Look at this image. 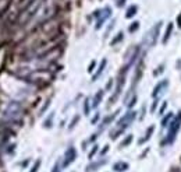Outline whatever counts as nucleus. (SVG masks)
Masks as SVG:
<instances>
[{
  "mask_svg": "<svg viewBox=\"0 0 181 172\" xmlns=\"http://www.w3.org/2000/svg\"><path fill=\"white\" fill-rule=\"evenodd\" d=\"M40 4H42V0H31V3L26 4V7L20 14V17H18V24H25L26 21H30L38 13Z\"/></svg>",
  "mask_w": 181,
  "mask_h": 172,
  "instance_id": "1",
  "label": "nucleus"
},
{
  "mask_svg": "<svg viewBox=\"0 0 181 172\" xmlns=\"http://www.w3.org/2000/svg\"><path fill=\"white\" fill-rule=\"evenodd\" d=\"M181 127V111L178 112L177 116H174V119L171 120V123L169 125V132L166 136L165 141H162V146H166V144H171V143L176 140V136H177L178 130Z\"/></svg>",
  "mask_w": 181,
  "mask_h": 172,
  "instance_id": "2",
  "label": "nucleus"
},
{
  "mask_svg": "<svg viewBox=\"0 0 181 172\" xmlns=\"http://www.w3.org/2000/svg\"><path fill=\"white\" fill-rule=\"evenodd\" d=\"M4 113H6V116L11 118V119L20 120L21 116H23V106H21L18 102H10L9 105H7Z\"/></svg>",
  "mask_w": 181,
  "mask_h": 172,
  "instance_id": "3",
  "label": "nucleus"
},
{
  "mask_svg": "<svg viewBox=\"0 0 181 172\" xmlns=\"http://www.w3.org/2000/svg\"><path fill=\"white\" fill-rule=\"evenodd\" d=\"M160 24L162 23L156 24L148 32V35L145 37V43H148V46H155L156 41H158V38H159V32H160Z\"/></svg>",
  "mask_w": 181,
  "mask_h": 172,
  "instance_id": "4",
  "label": "nucleus"
},
{
  "mask_svg": "<svg viewBox=\"0 0 181 172\" xmlns=\"http://www.w3.org/2000/svg\"><path fill=\"white\" fill-rule=\"evenodd\" d=\"M77 158V150L74 148V147H68L67 148V151L64 152V157H63V164L61 167L63 168H66V167H68L71 162H74Z\"/></svg>",
  "mask_w": 181,
  "mask_h": 172,
  "instance_id": "5",
  "label": "nucleus"
},
{
  "mask_svg": "<svg viewBox=\"0 0 181 172\" xmlns=\"http://www.w3.org/2000/svg\"><path fill=\"white\" fill-rule=\"evenodd\" d=\"M135 116H137V112H134V111H130V112H127L121 118V119L119 120V123H117V127L124 130L125 127H127V126H130V123H131L132 120L135 119Z\"/></svg>",
  "mask_w": 181,
  "mask_h": 172,
  "instance_id": "6",
  "label": "nucleus"
},
{
  "mask_svg": "<svg viewBox=\"0 0 181 172\" xmlns=\"http://www.w3.org/2000/svg\"><path fill=\"white\" fill-rule=\"evenodd\" d=\"M167 86H169V81H167V80H163V81L158 83V84L155 86V88H153V93H152V97H153V98H158V95H159V94H160L162 91H163V90H165Z\"/></svg>",
  "mask_w": 181,
  "mask_h": 172,
  "instance_id": "7",
  "label": "nucleus"
},
{
  "mask_svg": "<svg viewBox=\"0 0 181 172\" xmlns=\"http://www.w3.org/2000/svg\"><path fill=\"white\" fill-rule=\"evenodd\" d=\"M110 14H112V10H110V7H106L105 10H103L102 17H100V18L98 20V23H96V28H98V30L103 25V23L106 21V18H109V17H110Z\"/></svg>",
  "mask_w": 181,
  "mask_h": 172,
  "instance_id": "8",
  "label": "nucleus"
},
{
  "mask_svg": "<svg viewBox=\"0 0 181 172\" xmlns=\"http://www.w3.org/2000/svg\"><path fill=\"white\" fill-rule=\"evenodd\" d=\"M113 169H114L116 172H124L128 169V164H127V162H123V161L116 162L114 165H113Z\"/></svg>",
  "mask_w": 181,
  "mask_h": 172,
  "instance_id": "9",
  "label": "nucleus"
},
{
  "mask_svg": "<svg viewBox=\"0 0 181 172\" xmlns=\"http://www.w3.org/2000/svg\"><path fill=\"white\" fill-rule=\"evenodd\" d=\"M106 164V159H99L98 162H93V164H91V165H88V168H86V172H92V171H96V169L99 168V167H102Z\"/></svg>",
  "mask_w": 181,
  "mask_h": 172,
  "instance_id": "10",
  "label": "nucleus"
},
{
  "mask_svg": "<svg viewBox=\"0 0 181 172\" xmlns=\"http://www.w3.org/2000/svg\"><path fill=\"white\" fill-rule=\"evenodd\" d=\"M173 118H174L173 113H166V115L163 116V119H162V127H167V126L170 125V122L173 120Z\"/></svg>",
  "mask_w": 181,
  "mask_h": 172,
  "instance_id": "11",
  "label": "nucleus"
},
{
  "mask_svg": "<svg viewBox=\"0 0 181 172\" xmlns=\"http://www.w3.org/2000/svg\"><path fill=\"white\" fill-rule=\"evenodd\" d=\"M102 98H103V91H102V90H99L98 93H96V95L93 97V102H92V106H93V108H96V106L100 104Z\"/></svg>",
  "mask_w": 181,
  "mask_h": 172,
  "instance_id": "12",
  "label": "nucleus"
},
{
  "mask_svg": "<svg viewBox=\"0 0 181 172\" xmlns=\"http://www.w3.org/2000/svg\"><path fill=\"white\" fill-rule=\"evenodd\" d=\"M11 4V0H0V14H4Z\"/></svg>",
  "mask_w": 181,
  "mask_h": 172,
  "instance_id": "13",
  "label": "nucleus"
},
{
  "mask_svg": "<svg viewBox=\"0 0 181 172\" xmlns=\"http://www.w3.org/2000/svg\"><path fill=\"white\" fill-rule=\"evenodd\" d=\"M117 113H119V111H117V112H114V113H112V115H110V116H107V118H105V119H103V122H102V125H100V129H103L105 126H107L109 123L112 122V120L114 119L116 116H117Z\"/></svg>",
  "mask_w": 181,
  "mask_h": 172,
  "instance_id": "14",
  "label": "nucleus"
},
{
  "mask_svg": "<svg viewBox=\"0 0 181 172\" xmlns=\"http://www.w3.org/2000/svg\"><path fill=\"white\" fill-rule=\"evenodd\" d=\"M106 63H107V62H106V59H105V60H102V62H100V66H99L98 71H96V73H95V76L92 77V80H96V79H98L99 76H100V74L103 73V70H105V67H106Z\"/></svg>",
  "mask_w": 181,
  "mask_h": 172,
  "instance_id": "15",
  "label": "nucleus"
},
{
  "mask_svg": "<svg viewBox=\"0 0 181 172\" xmlns=\"http://www.w3.org/2000/svg\"><path fill=\"white\" fill-rule=\"evenodd\" d=\"M171 31H173V24H169L167 25V30H166V32H165V37H163V42H167L169 39H170V37H171Z\"/></svg>",
  "mask_w": 181,
  "mask_h": 172,
  "instance_id": "16",
  "label": "nucleus"
},
{
  "mask_svg": "<svg viewBox=\"0 0 181 172\" xmlns=\"http://www.w3.org/2000/svg\"><path fill=\"white\" fill-rule=\"evenodd\" d=\"M153 130H155V127H153V126H151V127H148V130H146V134H145V137H144V139H141V140H139V144H141V143L148 141V140L151 139V134H152V133H153Z\"/></svg>",
  "mask_w": 181,
  "mask_h": 172,
  "instance_id": "17",
  "label": "nucleus"
},
{
  "mask_svg": "<svg viewBox=\"0 0 181 172\" xmlns=\"http://www.w3.org/2000/svg\"><path fill=\"white\" fill-rule=\"evenodd\" d=\"M137 11H138V7L131 6L128 10H127V13H125V17H127V18H131V17H134L135 14H137Z\"/></svg>",
  "mask_w": 181,
  "mask_h": 172,
  "instance_id": "18",
  "label": "nucleus"
},
{
  "mask_svg": "<svg viewBox=\"0 0 181 172\" xmlns=\"http://www.w3.org/2000/svg\"><path fill=\"white\" fill-rule=\"evenodd\" d=\"M89 111H91L89 99H85V102H84V113H85V115H89Z\"/></svg>",
  "mask_w": 181,
  "mask_h": 172,
  "instance_id": "19",
  "label": "nucleus"
},
{
  "mask_svg": "<svg viewBox=\"0 0 181 172\" xmlns=\"http://www.w3.org/2000/svg\"><path fill=\"white\" fill-rule=\"evenodd\" d=\"M132 141V134H130V136H127L124 140H123V143H121V147H125V146H128L130 143Z\"/></svg>",
  "mask_w": 181,
  "mask_h": 172,
  "instance_id": "20",
  "label": "nucleus"
},
{
  "mask_svg": "<svg viewBox=\"0 0 181 172\" xmlns=\"http://www.w3.org/2000/svg\"><path fill=\"white\" fill-rule=\"evenodd\" d=\"M138 28H139V23L138 21H135V23H132L131 27H128V31L130 32H134V31H137Z\"/></svg>",
  "mask_w": 181,
  "mask_h": 172,
  "instance_id": "21",
  "label": "nucleus"
},
{
  "mask_svg": "<svg viewBox=\"0 0 181 172\" xmlns=\"http://www.w3.org/2000/svg\"><path fill=\"white\" fill-rule=\"evenodd\" d=\"M121 39H123V32H119V34H117V37H116L112 41V45H116V43H117V42H120Z\"/></svg>",
  "mask_w": 181,
  "mask_h": 172,
  "instance_id": "22",
  "label": "nucleus"
},
{
  "mask_svg": "<svg viewBox=\"0 0 181 172\" xmlns=\"http://www.w3.org/2000/svg\"><path fill=\"white\" fill-rule=\"evenodd\" d=\"M53 116H54V115L52 113V115H50V118H47V119L45 120V127H50V126H52L50 123L53 122Z\"/></svg>",
  "mask_w": 181,
  "mask_h": 172,
  "instance_id": "23",
  "label": "nucleus"
},
{
  "mask_svg": "<svg viewBox=\"0 0 181 172\" xmlns=\"http://www.w3.org/2000/svg\"><path fill=\"white\" fill-rule=\"evenodd\" d=\"M163 70H165V64H160V66L158 67V70H155V71H153V74H155V76H159V74H160Z\"/></svg>",
  "mask_w": 181,
  "mask_h": 172,
  "instance_id": "24",
  "label": "nucleus"
},
{
  "mask_svg": "<svg viewBox=\"0 0 181 172\" xmlns=\"http://www.w3.org/2000/svg\"><path fill=\"white\" fill-rule=\"evenodd\" d=\"M49 104H50V99H47V101H46V104H45V105H43V108H42V109H40L39 115H43V112H45V111L47 109V106H49Z\"/></svg>",
  "mask_w": 181,
  "mask_h": 172,
  "instance_id": "25",
  "label": "nucleus"
},
{
  "mask_svg": "<svg viewBox=\"0 0 181 172\" xmlns=\"http://www.w3.org/2000/svg\"><path fill=\"white\" fill-rule=\"evenodd\" d=\"M135 102H137V97H132V99H131V101H130V102L128 104H127V106H128V108H132V106H134L135 105Z\"/></svg>",
  "mask_w": 181,
  "mask_h": 172,
  "instance_id": "26",
  "label": "nucleus"
},
{
  "mask_svg": "<svg viewBox=\"0 0 181 172\" xmlns=\"http://www.w3.org/2000/svg\"><path fill=\"white\" fill-rule=\"evenodd\" d=\"M39 167H40V161H36L35 164H33V167H32V169H31V172H36Z\"/></svg>",
  "mask_w": 181,
  "mask_h": 172,
  "instance_id": "27",
  "label": "nucleus"
},
{
  "mask_svg": "<svg viewBox=\"0 0 181 172\" xmlns=\"http://www.w3.org/2000/svg\"><path fill=\"white\" fill-rule=\"evenodd\" d=\"M96 151H98V146H93V148H92V151L89 152V159H92V157L96 154Z\"/></svg>",
  "mask_w": 181,
  "mask_h": 172,
  "instance_id": "28",
  "label": "nucleus"
},
{
  "mask_svg": "<svg viewBox=\"0 0 181 172\" xmlns=\"http://www.w3.org/2000/svg\"><path fill=\"white\" fill-rule=\"evenodd\" d=\"M78 120H79V116H75V118H74V119H72L71 125H70V129H72V127H74V126H75V123L78 122Z\"/></svg>",
  "mask_w": 181,
  "mask_h": 172,
  "instance_id": "29",
  "label": "nucleus"
},
{
  "mask_svg": "<svg viewBox=\"0 0 181 172\" xmlns=\"http://www.w3.org/2000/svg\"><path fill=\"white\" fill-rule=\"evenodd\" d=\"M124 3H125V0H116V4H117L119 7H123Z\"/></svg>",
  "mask_w": 181,
  "mask_h": 172,
  "instance_id": "30",
  "label": "nucleus"
},
{
  "mask_svg": "<svg viewBox=\"0 0 181 172\" xmlns=\"http://www.w3.org/2000/svg\"><path fill=\"white\" fill-rule=\"evenodd\" d=\"M166 108H167V102H165L163 105H162V108H160V115H163V112L166 111Z\"/></svg>",
  "mask_w": 181,
  "mask_h": 172,
  "instance_id": "31",
  "label": "nucleus"
},
{
  "mask_svg": "<svg viewBox=\"0 0 181 172\" xmlns=\"http://www.w3.org/2000/svg\"><path fill=\"white\" fill-rule=\"evenodd\" d=\"M59 167H60V164H56L54 165V168L52 169V172H60V169H59Z\"/></svg>",
  "mask_w": 181,
  "mask_h": 172,
  "instance_id": "32",
  "label": "nucleus"
},
{
  "mask_svg": "<svg viewBox=\"0 0 181 172\" xmlns=\"http://www.w3.org/2000/svg\"><path fill=\"white\" fill-rule=\"evenodd\" d=\"M156 105H158V101H155V102H153V105H152V108H151V111H152V112H153V111L156 109Z\"/></svg>",
  "mask_w": 181,
  "mask_h": 172,
  "instance_id": "33",
  "label": "nucleus"
},
{
  "mask_svg": "<svg viewBox=\"0 0 181 172\" xmlns=\"http://www.w3.org/2000/svg\"><path fill=\"white\" fill-rule=\"evenodd\" d=\"M98 120H99V115H96L95 118H93V119H92V125H95V123L98 122Z\"/></svg>",
  "mask_w": 181,
  "mask_h": 172,
  "instance_id": "34",
  "label": "nucleus"
},
{
  "mask_svg": "<svg viewBox=\"0 0 181 172\" xmlns=\"http://www.w3.org/2000/svg\"><path fill=\"white\" fill-rule=\"evenodd\" d=\"M177 24H178V27L181 28V14L178 16V18H177Z\"/></svg>",
  "mask_w": 181,
  "mask_h": 172,
  "instance_id": "35",
  "label": "nucleus"
},
{
  "mask_svg": "<svg viewBox=\"0 0 181 172\" xmlns=\"http://www.w3.org/2000/svg\"><path fill=\"white\" fill-rule=\"evenodd\" d=\"M93 67H95V62H92V63H91V66H89V71H92V70H93Z\"/></svg>",
  "mask_w": 181,
  "mask_h": 172,
  "instance_id": "36",
  "label": "nucleus"
},
{
  "mask_svg": "<svg viewBox=\"0 0 181 172\" xmlns=\"http://www.w3.org/2000/svg\"><path fill=\"white\" fill-rule=\"evenodd\" d=\"M107 151H109V146H106L105 148L102 150V154H105V152H107Z\"/></svg>",
  "mask_w": 181,
  "mask_h": 172,
  "instance_id": "37",
  "label": "nucleus"
},
{
  "mask_svg": "<svg viewBox=\"0 0 181 172\" xmlns=\"http://www.w3.org/2000/svg\"><path fill=\"white\" fill-rule=\"evenodd\" d=\"M2 132H3V127H2V126H0V133H2Z\"/></svg>",
  "mask_w": 181,
  "mask_h": 172,
  "instance_id": "38",
  "label": "nucleus"
}]
</instances>
